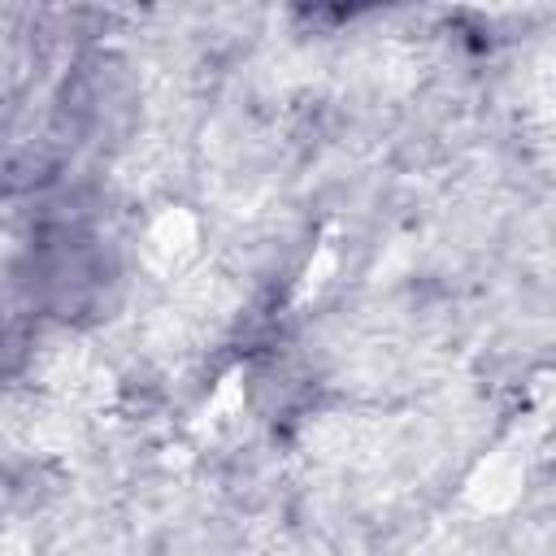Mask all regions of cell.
<instances>
[{"label": "cell", "mask_w": 556, "mask_h": 556, "mask_svg": "<svg viewBox=\"0 0 556 556\" xmlns=\"http://www.w3.org/2000/svg\"><path fill=\"white\" fill-rule=\"evenodd\" d=\"M35 287H39V300L52 304L56 313L87 308L104 291V252L91 239L61 235L39 252Z\"/></svg>", "instance_id": "1"}]
</instances>
